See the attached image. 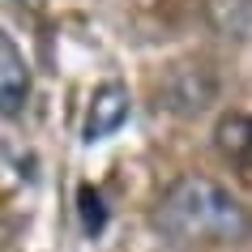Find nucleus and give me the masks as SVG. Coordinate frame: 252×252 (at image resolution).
<instances>
[{
  "mask_svg": "<svg viewBox=\"0 0 252 252\" xmlns=\"http://www.w3.org/2000/svg\"><path fill=\"white\" fill-rule=\"evenodd\" d=\"M154 222L175 244H235L252 231L248 210L222 184L205 175H184L162 192Z\"/></svg>",
  "mask_w": 252,
  "mask_h": 252,
  "instance_id": "1",
  "label": "nucleus"
},
{
  "mask_svg": "<svg viewBox=\"0 0 252 252\" xmlns=\"http://www.w3.org/2000/svg\"><path fill=\"white\" fill-rule=\"evenodd\" d=\"M222 154H252V116H231L218 128Z\"/></svg>",
  "mask_w": 252,
  "mask_h": 252,
  "instance_id": "4",
  "label": "nucleus"
},
{
  "mask_svg": "<svg viewBox=\"0 0 252 252\" xmlns=\"http://www.w3.org/2000/svg\"><path fill=\"white\" fill-rule=\"evenodd\" d=\"M77 201H81V226H86V235H98V231L107 226V205H103V197L86 184V188L77 192Z\"/></svg>",
  "mask_w": 252,
  "mask_h": 252,
  "instance_id": "5",
  "label": "nucleus"
},
{
  "mask_svg": "<svg viewBox=\"0 0 252 252\" xmlns=\"http://www.w3.org/2000/svg\"><path fill=\"white\" fill-rule=\"evenodd\" d=\"M128 111H133V94H128V86H120V81H103V86L90 94V107H86V124H81L86 146L107 141V137L128 120Z\"/></svg>",
  "mask_w": 252,
  "mask_h": 252,
  "instance_id": "2",
  "label": "nucleus"
},
{
  "mask_svg": "<svg viewBox=\"0 0 252 252\" xmlns=\"http://www.w3.org/2000/svg\"><path fill=\"white\" fill-rule=\"evenodd\" d=\"M30 98V68H26V56L17 52V43L4 34L0 39V107L4 116H17Z\"/></svg>",
  "mask_w": 252,
  "mask_h": 252,
  "instance_id": "3",
  "label": "nucleus"
}]
</instances>
